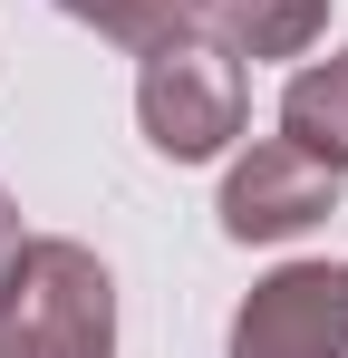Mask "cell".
<instances>
[{
  "label": "cell",
  "instance_id": "obj_1",
  "mask_svg": "<svg viewBox=\"0 0 348 358\" xmlns=\"http://www.w3.org/2000/svg\"><path fill=\"white\" fill-rule=\"evenodd\" d=\"M0 358H116V271L68 233H29L0 291Z\"/></svg>",
  "mask_w": 348,
  "mask_h": 358
},
{
  "label": "cell",
  "instance_id": "obj_2",
  "mask_svg": "<svg viewBox=\"0 0 348 358\" xmlns=\"http://www.w3.org/2000/svg\"><path fill=\"white\" fill-rule=\"evenodd\" d=\"M242 117H252V78H242V59L213 29H184L165 49H145V68H136V126H145V145L165 165L232 155Z\"/></svg>",
  "mask_w": 348,
  "mask_h": 358
},
{
  "label": "cell",
  "instance_id": "obj_3",
  "mask_svg": "<svg viewBox=\"0 0 348 358\" xmlns=\"http://www.w3.org/2000/svg\"><path fill=\"white\" fill-rule=\"evenodd\" d=\"M223 358H348V271L339 262H281L232 310Z\"/></svg>",
  "mask_w": 348,
  "mask_h": 358
},
{
  "label": "cell",
  "instance_id": "obj_4",
  "mask_svg": "<svg viewBox=\"0 0 348 358\" xmlns=\"http://www.w3.org/2000/svg\"><path fill=\"white\" fill-rule=\"evenodd\" d=\"M213 213H223L232 242H300L310 223L339 213V165H319V155L290 145V136H261L252 155H232Z\"/></svg>",
  "mask_w": 348,
  "mask_h": 358
},
{
  "label": "cell",
  "instance_id": "obj_5",
  "mask_svg": "<svg viewBox=\"0 0 348 358\" xmlns=\"http://www.w3.org/2000/svg\"><path fill=\"white\" fill-rule=\"evenodd\" d=\"M203 29L232 59H310L329 39V0H203Z\"/></svg>",
  "mask_w": 348,
  "mask_h": 358
},
{
  "label": "cell",
  "instance_id": "obj_6",
  "mask_svg": "<svg viewBox=\"0 0 348 358\" xmlns=\"http://www.w3.org/2000/svg\"><path fill=\"white\" fill-rule=\"evenodd\" d=\"M281 136H290V145H310L319 165H339V175H348V49L290 68V87H281Z\"/></svg>",
  "mask_w": 348,
  "mask_h": 358
},
{
  "label": "cell",
  "instance_id": "obj_7",
  "mask_svg": "<svg viewBox=\"0 0 348 358\" xmlns=\"http://www.w3.org/2000/svg\"><path fill=\"white\" fill-rule=\"evenodd\" d=\"M78 29H97V39H116V49H165V39H184V29H203V0H58Z\"/></svg>",
  "mask_w": 348,
  "mask_h": 358
},
{
  "label": "cell",
  "instance_id": "obj_8",
  "mask_svg": "<svg viewBox=\"0 0 348 358\" xmlns=\"http://www.w3.org/2000/svg\"><path fill=\"white\" fill-rule=\"evenodd\" d=\"M20 252H29V233H20V203L0 194V291H10V271H20Z\"/></svg>",
  "mask_w": 348,
  "mask_h": 358
}]
</instances>
